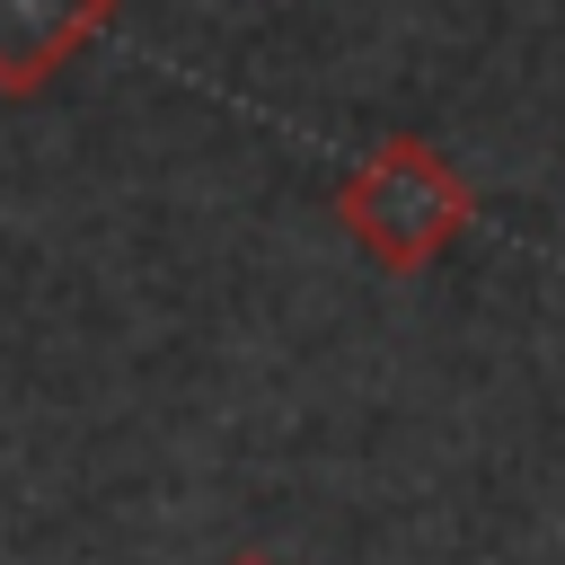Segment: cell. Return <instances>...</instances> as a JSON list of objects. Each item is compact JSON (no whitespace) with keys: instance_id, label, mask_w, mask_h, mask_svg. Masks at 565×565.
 <instances>
[{"instance_id":"7a4b0ae2","label":"cell","mask_w":565,"mask_h":565,"mask_svg":"<svg viewBox=\"0 0 565 565\" xmlns=\"http://www.w3.org/2000/svg\"><path fill=\"white\" fill-rule=\"evenodd\" d=\"M106 26L115 0H0V97L53 88Z\"/></svg>"},{"instance_id":"3957f363","label":"cell","mask_w":565,"mask_h":565,"mask_svg":"<svg viewBox=\"0 0 565 565\" xmlns=\"http://www.w3.org/2000/svg\"><path fill=\"white\" fill-rule=\"evenodd\" d=\"M221 565H282V556H256V547H247V556H221Z\"/></svg>"},{"instance_id":"6da1fadb","label":"cell","mask_w":565,"mask_h":565,"mask_svg":"<svg viewBox=\"0 0 565 565\" xmlns=\"http://www.w3.org/2000/svg\"><path fill=\"white\" fill-rule=\"evenodd\" d=\"M335 221L344 238L380 265V274H424L441 247H459V230L477 221V185L424 141V132H380L344 185H335Z\"/></svg>"}]
</instances>
